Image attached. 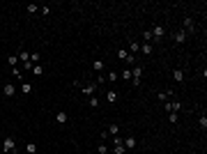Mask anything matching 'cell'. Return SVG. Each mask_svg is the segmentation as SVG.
<instances>
[{"mask_svg":"<svg viewBox=\"0 0 207 154\" xmlns=\"http://www.w3.org/2000/svg\"><path fill=\"white\" fill-rule=\"evenodd\" d=\"M14 147H16L14 136H5V140H2V152H5V154H14Z\"/></svg>","mask_w":207,"mask_h":154,"instance_id":"6da1fadb","label":"cell"},{"mask_svg":"<svg viewBox=\"0 0 207 154\" xmlns=\"http://www.w3.org/2000/svg\"><path fill=\"white\" fill-rule=\"evenodd\" d=\"M140 78H143V67H140V64H138V67H134V69H131V83H134L136 87H138L140 83H143Z\"/></svg>","mask_w":207,"mask_h":154,"instance_id":"7a4b0ae2","label":"cell"},{"mask_svg":"<svg viewBox=\"0 0 207 154\" xmlns=\"http://www.w3.org/2000/svg\"><path fill=\"white\" fill-rule=\"evenodd\" d=\"M122 145H124V150H136V147H138V138H136V136H127V138H122Z\"/></svg>","mask_w":207,"mask_h":154,"instance_id":"3957f363","label":"cell"},{"mask_svg":"<svg viewBox=\"0 0 207 154\" xmlns=\"http://www.w3.org/2000/svg\"><path fill=\"white\" fill-rule=\"evenodd\" d=\"M78 87H81V92L85 94V97H92V94L97 92L99 85H97V83H85V85H81V83H78Z\"/></svg>","mask_w":207,"mask_h":154,"instance_id":"277c9868","label":"cell"},{"mask_svg":"<svg viewBox=\"0 0 207 154\" xmlns=\"http://www.w3.org/2000/svg\"><path fill=\"white\" fill-rule=\"evenodd\" d=\"M163 35H166V30H163V26H159V23H154V26H152V37H154V41H159V39H163Z\"/></svg>","mask_w":207,"mask_h":154,"instance_id":"5b68a950","label":"cell"},{"mask_svg":"<svg viewBox=\"0 0 207 154\" xmlns=\"http://www.w3.org/2000/svg\"><path fill=\"white\" fill-rule=\"evenodd\" d=\"M163 106H166V110H168V113H177V110L182 108V101H166Z\"/></svg>","mask_w":207,"mask_h":154,"instance_id":"8992f818","label":"cell"},{"mask_svg":"<svg viewBox=\"0 0 207 154\" xmlns=\"http://www.w3.org/2000/svg\"><path fill=\"white\" fill-rule=\"evenodd\" d=\"M2 94H5V97H14V94H16V85H14V83H5Z\"/></svg>","mask_w":207,"mask_h":154,"instance_id":"52a82bcc","label":"cell"},{"mask_svg":"<svg viewBox=\"0 0 207 154\" xmlns=\"http://www.w3.org/2000/svg\"><path fill=\"white\" fill-rule=\"evenodd\" d=\"M182 26H184V32H193V30H196V26H193V19H191V16H186V19L182 21Z\"/></svg>","mask_w":207,"mask_h":154,"instance_id":"ba28073f","label":"cell"},{"mask_svg":"<svg viewBox=\"0 0 207 154\" xmlns=\"http://www.w3.org/2000/svg\"><path fill=\"white\" fill-rule=\"evenodd\" d=\"M55 122L58 124H67L69 122V115L64 113V110H58V113H55Z\"/></svg>","mask_w":207,"mask_h":154,"instance_id":"9c48e42d","label":"cell"},{"mask_svg":"<svg viewBox=\"0 0 207 154\" xmlns=\"http://www.w3.org/2000/svg\"><path fill=\"white\" fill-rule=\"evenodd\" d=\"M173 39H175V44H184V39H186V32L184 30H177L173 35Z\"/></svg>","mask_w":207,"mask_h":154,"instance_id":"30bf717a","label":"cell"},{"mask_svg":"<svg viewBox=\"0 0 207 154\" xmlns=\"http://www.w3.org/2000/svg\"><path fill=\"white\" fill-rule=\"evenodd\" d=\"M173 81H177V83L184 81V69H173Z\"/></svg>","mask_w":207,"mask_h":154,"instance_id":"8fae6325","label":"cell"},{"mask_svg":"<svg viewBox=\"0 0 207 154\" xmlns=\"http://www.w3.org/2000/svg\"><path fill=\"white\" fill-rule=\"evenodd\" d=\"M104 67H106V64H104V60H97V62H92V69H94L97 74H101V72H104Z\"/></svg>","mask_w":207,"mask_h":154,"instance_id":"7c38bea8","label":"cell"},{"mask_svg":"<svg viewBox=\"0 0 207 154\" xmlns=\"http://www.w3.org/2000/svg\"><path fill=\"white\" fill-rule=\"evenodd\" d=\"M106 101H108V104H115V101H117V92H115V90H108V94H106Z\"/></svg>","mask_w":207,"mask_h":154,"instance_id":"4fadbf2b","label":"cell"},{"mask_svg":"<svg viewBox=\"0 0 207 154\" xmlns=\"http://www.w3.org/2000/svg\"><path fill=\"white\" fill-rule=\"evenodd\" d=\"M106 131H108V136H117V133H120V124H111Z\"/></svg>","mask_w":207,"mask_h":154,"instance_id":"5bb4252c","label":"cell"},{"mask_svg":"<svg viewBox=\"0 0 207 154\" xmlns=\"http://www.w3.org/2000/svg\"><path fill=\"white\" fill-rule=\"evenodd\" d=\"M140 51H143L145 55H150V53L154 51V46H152V44H147V41H145V44H140Z\"/></svg>","mask_w":207,"mask_h":154,"instance_id":"9a60e30c","label":"cell"},{"mask_svg":"<svg viewBox=\"0 0 207 154\" xmlns=\"http://www.w3.org/2000/svg\"><path fill=\"white\" fill-rule=\"evenodd\" d=\"M21 92L23 94H30L32 92V83H21Z\"/></svg>","mask_w":207,"mask_h":154,"instance_id":"2e32d148","label":"cell"},{"mask_svg":"<svg viewBox=\"0 0 207 154\" xmlns=\"http://www.w3.org/2000/svg\"><path fill=\"white\" fill-rule=\"evenodd\" d=\"M120 76H122V78H124V81H131V69H129V67H124V69H122V74H120Z\"/></svg>","mask_w":207,"mask_h":154,"instance_id":"e0dca14e","label":"cell"},{"mask_svg":"<svg viewBox=\"0 0 207 154\" xmlns=\"http://www.w3.org/2000/svg\"><path fill=\"white\" fill-rule=\"evenodd\" d=\"M39 60H41V55H39V53H30V64H32V67H35V62L39 64Z\"/></svg>","mask_w":207,"mask_h":154,"instance_id":"ac0fdd59","label":"cell"},{"mask_svg":"<svg viewBox=\"0 0 207 154\" xmlns=\"http://www.w3.org/2000/svg\"><path fill=\"white\" fill-rule=\"evenodd\" d=\"M35 152H37V145H35V143H28V145H26V154H35Z\"/></svg>","mask_w":207,"mask_h":154,"instance_id":"d6986e66","label":"cell"},{"mask_svg":"<svg viewBox=\"0 0 207 154\" xmlns=\"http://www.w3.org/2000/svg\"><path fill=\"white\" fill-rule=\"evenodd\" d=\"M170 94H173L170 90H166V92H159V99H161V101L166 104V101H168V97H170Z\"/></svg>","mask_w":207,"mask_h":154,"instance_id":"ffe728a7","label":"cell"},{"mask_svg":"<svg viewBox=\"0 0 207 154\" xmlns=\"http://www.w3.org/2000/svg\"><path fill=\"white\" fill-rule=\"evenodd\" d=\"M129 51H131V55L136 51H140V44H136V41H129Z\"/></svg>","mask_w":207,"mask_h":154,"instance_id":"44dd1931","label":"cell"},{"mask_svg":"<svg viewBox=\"0 0 207 154\" xmlns=\"http://www.w3.org/2000/svg\"><path fill=\"white\" fill-rule=\"evenodd\" d=\"M117 58H120V60H127V58H129V51H127V49H120V51H117Z\"/></svg>","mask_w":207,"mask_h":154,"instance_id":"7402d4cb","label":"cell"},{"mask_svg":"<svg viewBox=\"0 0 207 154\" xmlns=\"http://www.w3.org/2000/svg\"><path fill=\"white\" fill-rule=\"evenodd\" d=\"M16 62H19V58H16V55H9V58H7V64H9L12 69L16 67Z\"/></svg>","mask_w":207,"mask_h":154,"instance_id":"603a6c76","label":"cell"},{"mask_svg":"<svg viewBox=\"0 0 207 154\" xmlns=\"http://www.w3.org/2000/svg\"><path fill=\"white\" fill-rule=\"evenodd\" d=\"M32 74H35V76H41V74H44V67H41V64H35V67H32Z\"/></svg>","mask_w":207,"mask_h":154,"instance_id":"cb8c5ba5","label":"cell"},{"mask_svg":"<svg viewBox=\"0 0 207 154\" xmlns=\"http://www.w3.org/2000/svg\"><path fill=\"white\" fill-rule=\"evenodd\" d=\"M143 39L147 41V44H150V41H154V37H152V30H145V32H143Z\"/></svg>","mask_w":207,"mask_h":154,"instance_id":"d4e9b609","label":"cell"},{"mask_svg":"<svg viewBox=\"0 0 207 154\" xmlns=\"http://www.w3.org/2000/svg\"><path fill=\"white\" fill-rule=\"evenodd\" d=\"M177 120H180V115H177V113H168V122L170 124H177Z\"/></svg>","mask_w":207,"mask_h":154,"instance_id":"484cf974","label":"cell"},{"mask_svg":"<svg viewBox=\"0 0 207 154\" xmlns=\"http://www.w3.org/2000/svg\"><path fill=\"white\" fill-rule=\"evenodd\" d=\"M113 154H127V150H124V145H115V147H113Z\"/></svg>","mask_w":207,"mask_h":154,"instance_id":"4316f807","label":"cell"},{"mask_svg":"<svg viewBox=\"0 0 207 154\" xmlns=\"http://www.w3.org/2000/svg\"><path fill=\"white\" fill-rule=\"evenodd\" d=\"M198 124H200V129H207V115H200Z\"/></svg>","mask_w":207,"mask_h":154,"instance_id":"83f0119b","label":"cell"},{"mask_svg":"<svg viewBox=\"0 0 207 154\" xmlns=\"http://www.w3.org/2000/svg\"><path fill=\"white\" fill-rule=\"evenodd\" d=\"M87 104H90V106H92V108H97V106H99V99H94V94H92V97H90V99H87Z\"/></svg>","mask_w":207,"mask_h":154,"instance_id":"f1b7e54d","label":"cell"},{"mask_svg":"<svg viewBox=\"0 0 207 154\" xmlns=\"http://www.w3.org/2000/svg\"><path fill=\"white\" fill-rule=\"evenodd\" d=\"M26 12L28 14H35V12H37V5H26Z\"/></svg>","mask_w":207,"mask_h":154,"instance_id":"f546056e","label":"cell"},{"mask_svg":"<svg viewBox=\"0 0 207 154\" xmlns=\"http://www.w3.org/2000/svg\"><path fill=\"white\" fill-rule=\"evenodd\" d=\"M97 150H99V154H108V147H106L104 143H99V147H97Z\"/></svg>","mask_w":207,"mask_h":154,"instance_id":"4dcf8cb0","label":"cell"},{"mask_svg":"<svg viewBox=\"0 0 207 154\" xmlns=\"http://www.w3.org/2000/svg\"><path fill=\"white\" fill-rule=\"evenodd\" d=\"M12 74H14L19 81H23V76H21V72H19V67H14V69H12Z\"/></svg>","mask_w":207,"mask_h":154,"instance_id":"1f68e13d","label":"cell"},{"mask_svg":"<svg viewBox=\"0 0 207 154\" xmlns=\"http://www.w3.org/2000/svg\"><path fill=\"white\" fill-rule=\"evenodd\" d=\"M124 62H129V69H131V62H136V58L131 55V53H129V58H127V60H124Z\"/></svg>","mask_w":207,"mask_h":154,"instance_id":"d6a6232c","label":"cell"},{"mask_svg":"<svg viewBox=\"0 0 207 154\" xmlns=\"http://www.w3.org/2000/svg\"><path fill=\"white\" fill-rule=\"evenodd\" d=\"M39 12H41V14H44V16H49V14H51V7H41Z\"/></svg>","mask_w":207,"mask_h":154,"instance_id":"836d02e7","label":"cell"}]
</instances>
